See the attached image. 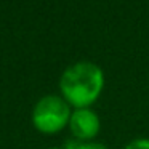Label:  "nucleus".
<instances>
[{
	"label": "nucleus",
	"mask_w": 149,
	"mask_h": 149,
	"mask_svg": "<svg viewBox=\"0 0 149 149\" xmlns=\"http://www.w3.org/2000/svg\"><path fill=\"white\" fill-rule=\"evenodd\" d=\"M104 87V74L100 66L88 61H80L69 66L59 79V88L69 104L88 107L100 96Z\"/></svg>",
	"instance_id": "obj_1"
},
{
	"label": "nucleus",
	"mask_w": 149,
	"mask_h": 149,
	"mask_svg": "<svg viewBox=\"0 0 149 149\" xmlns=\"http://www.w3.org/2000/svg\"><path fill=\"white\" fill-rule=\"evenodd\" d=\"M71 107L69 103L61 96L47 95L37 101L32 111V123L42 133L52 135L59 132L69 123L71 119Z\"/></svg>",
	"instance_id": "obj_2"
},
{
	"label": "nucleus",
	"mask_w": 149,
	"mask_h": 149,
	"mask_svg": "<svg viewBox=\"0 0 149 149\" xmlns=\"http://www.w3.org/2000/svg\"><path fill=\"white\" fill-rule=\"evenodd\" d=\"M69 127H71V132L74 133L75 138L87 141V139H91L98 135L101 125L100 117L96 116L95 111L88 109V107H77L71 114Z\"/></svg>",
	"instance_id": "obj_3"
},
{
	"label": "nucleus",
	"mask_w": 149,
	"mask_h": 149,
	"mask_svg": "<svg viewBox=\"0 0 149 149\" xmlns=\"http://www.w3.org/2000/svg\"><path fill=\"white\" fill-rule=\"evenodd\" d=\"M64 149H107L101 143H80V141H68Z\"/></svg>",
	"instance_id": "obj_4"
},
{
	"label": "nucleus",
	"mask_w": 149,
	"mask_h": 149,
	"mask_svg": "<svg viewBox=\"0 0 149 149\" xmlns=\"http://www.w3.org/2000/svg\"><path fill=\"white\" fill-rule=\"evenodd\" d=\"M125 149H149V139H146V138L135 139V141L128 143L125 146Z\"/></svg>",
	"instance_id": "obj_5"
},
{
	"label": "nucleus",
	"mask_w": 149,
	"mask_h": 149,
	"mask_svg": "<svg viewBox=\"0 0 149 149\" xmlns=\"http://www.w3.org/2000/svg\"><path fill=\"white\" fill-rule=\"evenodd\" d=\"M50 149H61V148H50ZM63 149H64V148H63Z\"/></svg>",
	"instance_id": "obj_6"
}]
</instances>
